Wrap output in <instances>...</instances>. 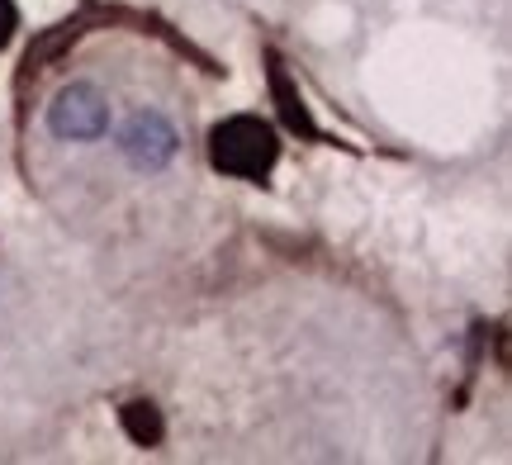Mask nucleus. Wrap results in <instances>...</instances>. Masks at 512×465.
Instances as JSON below:
<instances>
[{"mask_svg": "<svg viewBox=\"0 0 512 465\" xmlns=\"http://www.w3.org/2000/svg\"><path fill=\"white\" fill-rule=\"evenodd\" d=\"M119 148H124V157L138 171H162L166 162L176 157V129H171V119H166V114L143 110V114H133V119H128Z\"/></svg>", "mask_w": 512, "mask_h": 465, "instance_id": "3", "label": "nucleus"}, {"mask_svg": "<svg viewBox=\"0 0 512 465\" xmlns=\"http://www.w3.org/2000/svg\"><path fill=\"white\" fill-rule=\"evenodd\" d=\"M48 129H53L57 138H72V143L105 138V129H110V105H105L100 86H91V81L62 86L57 100L48 105Z\"/></svg>", "mask_w": 512, "mask_h": 465, "instance_id": "2", "label": "nucleus"}, {"mask_svg": "<svg viewBox=\"0 0 512 465\" xmlns=\"http://www.w3.org/2000/svg\"><path fill=\"white\" fill-rule=\"evenodd\" d=\"M15 24H19V15H15V0H0V48L10 43V34H15Z\"/></svg>", "mask_w": 512, "mask_h": 465, "instance_id": "4", "label": "nucleus"}, {"mask_svg": "<svg viewBox=\"0 0 512 465\" xmlns=\"http://www.w3.org/2000/svg\"><path fill=\"white\" fill-rule=\"evenodd\" d=\"M209 152H214V167L219 171L242 176V181H261V176L275 167L280 143H275L271 124H261V119H252V114H238V119H228V124L214 129Z\"/></svg>", "mask_w": 512, "mask_h": 465, "instance_id": "1", "label": "nucleus"}]
</instances>
